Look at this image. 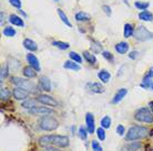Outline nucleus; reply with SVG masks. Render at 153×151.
Wrapping results in <instances>:
<instances>
[{"label": "nucleus", "instance_id": "nucleus-1", "mask_svg": "<svg viewBox=\"0 0 153 151\" xmlns=\"http://www.w3.org/2000/svg\"><path fill=\"white\" fill-rule=\"evenodd\" d=\"M39 144L41 146H53L57 148H67L69 147L70 140L67 136L60 135H48L39 138Z\"/></svg>", "mask_w": 153, "mask_h": 151}, {"label": "nucleus", "instance_id": "nucleus-2", "mask_svg": "<svg viewBox=\"0 0 153 151\" xmlns=\"http://www.w3.org/2000/svg\"><path fill=\"white\" fill-rule=\"evenodd\" d=\"M149 135V129L142 126H132L126 135V141H137L143 139Z\"/></svg>", "mask_w": 153, "mask_h": 151}, {"label": "nucleus", "instance_id": "nucleus-3", "mask_svg": "<svg viewBox=\"0 0 153 151\" xmlns=\"http://www.w3.org/2000/svg\"><path fill=\"white\" fill-rule=\"evenodd\" d=\"M39 127L43 131H53L59 127V122L51 116H45L39 120Z\"/></svg>", "mask_w": 153, "mask_h": 151}, {"label": "nucleus", "instance_id": "nucleus-4", "mask_svg": "<svg viewBox=\"0 0 153 151\" xmlns=\"http://www.w3.org/2000/svg\"><path fill=\"white\" fill-rule=\"evenodd\" d=\"M11 83L15 84L17 87H21L23 89H26L27 92H31V93H36L37 92V87H36L35 83H32L31 81H27V79L21 78V77H17V76H12Z\"/></svg>", "mask_w": 153, "mask_h": 151}, {"label": "nucleus", "instance_id": "nucleus-5", "mask_svg": "<svg viewBox=\"0 0 153 151\" xmlns=\"http://www.w3.org/2000/svg\"><path fill=\"white\" fill-rule=\"evenodd\" d=\"M134 119L141 122H146V124H152L153 122V114L151 110L146 107H142L138 109L134 114Z\"/></svg>", "mask_w": 153, "mask_h": 151}, {"label": "nucleus", "instance_id": "nucleus-6", "mask_svg": "<svg viewBox=\"0 0 153 151\" xmlns=\"http://www.w3.org/2000/svg\"><path fill=\"white\" fill-rule=\"evenodd\" d=\"M133 35L138 41H142V42L149 41V40H152L153 39V33L143 26H139L138 28L134 30Z\"/></svg>", "mask_w": 153, "mask_h": 151}, {"label": "nucleus", "instance_id": "nucleus-7", "mask_svg": "<svg viewBox=\"0 0 153 151\" xmlns=\"http://www.w3.org/2000/svg\"><path fill=\"white\" fill-rule=\"evenodd\" d=\"M37 100L43 104V105H47L48 107H56L58 105L57 100L48 94H39L37 96Z\"/></svg>", "mask_w": 153, "mask_h": 151}, {"label": "nucleus", "instance_id": "nucleus-8", "mask_svg": "<svg viewBox=\"0 0 153 151\" xmlns=\"http://www.w3.org/2000/svg\"><path fill=\"white\" fill-rule=\"evenodd\" d=\"M29 113L33 116H42L45 117L47 115L53 114V109H51L49 107H43V106H36L32 109L29 110Z\"/></svg>", "mask_w": 153, "mask_h": 151}, {"label": "nucleus", "instance_id": "nucleus-9", "mask_svg": "<svg viewBox=\"0 0 153 151\" xmlns=\"http://www.w3.org/2000/svg\"><path fill=\"white\" fill-rule=\"evenodd\" d=\"M85 87H87V89H88L89 92L94 93V94H102V93H104V91H105V88H104L103 85L101 83H98V82H93V83L90 82V83H87Z\"/></svg>", "mask_w": 153, "mask_h": 151}, {"label": "nucleus", "instance_id": "nucleus-10", "mask_svg": "<svg viewBox=\"0 0 153 151\" xmlns=\"http://www.w3.org/2000/svg\"><path fill=\"white\" fill-rule=\"evenodd\" d=\"M12 95H13L15 99H17V100H26L28 98V96H29V92H27L26 89L21 88V87H16L12 91Z\"/></svg>", "mask_w": 153, "mask_h": 151}, {"label": "nucleus", "instance_id": "nucleus-11", "mask_svg": "<svg viewBox=\"0 0 153 151\" xmlns=\"http://www.w3.org/2000/svg\"><path fill=\"white\" fill-rule=\"evenodd\" d=\"M85 124L89 133H93L96 130V121H94V116L91 113L85 114Z\"/></svg>", "mask_w": 153, "mask_h": 151}, {"label": "nucleus", "instance_id": "nucleus-12", "mask_svg": "<svg viewBox=\"0 0 153 151\" xmlns=\"http://www.w3.org/2000/svg\"><path fill=\"white\" fill-rule=\"evenodd\" d=\"M27 61L28 63H29V65H30L31 67H33L37 71V72H39L40 71V63H39V60L37 59V56H36L35 54H31V53H29V54H27Z\"/></svg>", "mask_w": 153, "mask_h": 151}, {"label": "nucleus", "instance_id": "nucleus-13", "mask_svg": "<svg viewBox=\"0 0 153 151\" xmlns=\"http://www.w3.org/2000/svg\"><path fill=\"white\" fill-rule=\"evenodd\" d=\"M39 86L42 91L45 92L51 91V82L47 76H40L39 77Z\"/></svg>", "mask_w": 153, "mask_h": 151}, {"label": "nucleus", "instance_id": "nucleus-14", "mask_svg": "<svg viewBox=\"0 0 153 151\" xmlns=\"http://www.w3.org/2000/svg\"><path fill=\"white\" fill-rule=\"evenodd\" d=\"M126 94H128V89H126V88H120V89L117 92V94L114 95L113 99H112V104H118V103H120L124 97H126Z\"/></svg>", "mask_w": 153, "mask_h": 151}, {"label": "nucleus", "instance_id": "nucleus-15", "mask_svg": "<svg viewBox=\"0 0 153 151\" xmlns=\"http://www.w3.org/2000/svg\"><path fill=\"white\" fill-rule=\"evenodd\" d=\"M129 48H130V45H129V43L128 42H119L118 44L114 46L115 51L119 53V54H126L128 51H129Z\"/></svg>", "mask_w": 153, "mask_h": 151}, {"label": "nucleus", "instance_id": "nucleus-16", "mask_svg": "<svg viewBox=\"0 0 153 151\" xmlns=\"http://www.w3.org/2000/svg\"><path fill=\"white\" fill-rule=\"evenodd\" d=\"M23 46H25L27 50H29L30 52H35V51L38 50V45H37V43H36L33 40L28 39V38L23 40Z\"/></svg>", "mask_w": 153, "mask_h": 151}, {"label": "nucleus", "instance_id": "nucleus-17", "mask_svg": "<svg viewBox=\"0 0 153 151\" xmlns=\"http://www.w3.org/2000/svg\"><path fill=\"white\" fill-rule=\"evenodd\" d=\"M22 74L25 77H27V78H33L37 76V71H36L33 67H31L30 65L29 66H26V67H23L22 70Z\"/></svg>", "mask_w": 153, "mask_h": 151}, {"label": "nucleus", "instance_id": "nucleus-18", "mask_svg": "<svg viewBox=\"0 0 153 151\" xmlns=\"http://www.w3.org/2000/svg\"><path fill=\"white\" fill-rule=\"evenodd\" d=\"M9 22L11 23L12 26H25V22H23L22 18H20L19 15H10V17H9Z\"/></svg>", "mask_w": 153, "mask_h": 151}, {"label": "nucleus", "instance_id": "nucleus-19", "mask_svg": "<svg viewBox=\"0 0 153 151\" xmlns=\"http://www.w3.org/2000/svg\"><path fill=\"white\" fill-rule=\"evenodd\" d=\"M98 77H99V79L102 83H108V82H110V79H111V74H110V72H108L107 70L103 68V70L99 71Z\"/></svg>", "mask_w": 153, "mask_h": 151}, {"label": "nucleus", "instance_id": "nucleus-20", "mask_svg": "<svg viewBox=\"0 0 153 151\" xmlns=\"http://www.w3.org/2000/svg\"><path fill=\"white\" fill-rule=\"evenodd\" d=\"M63 67L67 68V70H72V71H79L81 68V66L78 63L73 62V61H65V64H63Z\"/></svg>", "mask_w": 153, "mask_h": 151}, {"label": "nucleus", "instance_id": "nucleus-21", "mask_svg": "<svg viewBox=\"0 0 153 151\" xmlns=\"http://www.w3.org/2000/svg\"><path fill=\"white\" fill-rule=\"evenodd\" d=\"M141 147H142V144H140V142H132V144H126V146L122 148V150L123 151H137Z\"/></svg>", "mask_w": 153, "mask_h": 151}, {"label": "nucleus", "instance_id": "nucleus-22", "mask_svg": "<svg viewBox=\"0 0 153 151\" xmlns=\"http://www.w3.org/2000/svg\"><path fill=\"white\" fill-rule=\"evenodd\" d=\"M139 19L142 20V21H148V22H150V21L153 20V15L151 12L144 10V11H142L139 13Z\"/></svg>", "mask_w": 153, "mask_h": 151}, {"label": "nucleus", "instance_id": "nucleus-23", "mask_svg": "<svg viewBox=\"0 0 153 151\" xmlns=\"http://www.w3.org/2000/svg\"><path fill=\"white\" fill-rule=\"evenodd\" d=\"M134 33V28L131 23H126L124 24V31H123V35L124 38H130L131 35H133Z\"/></svg>", "mask_w": 153, "mask_h": 151}, {"label": "nucleus", "instance_id": "nucleus-24", "mask_svg": "<svg viewBox=\"0 0 153 151\" xmlns=\"http://www.w3.org/2000/svg\"><path fill=\"white\" fill-rule=\"evenodd\" d=\"M90 19H91V15H89V13H87V12L80 11L76 15V21H89Z\"/></svg>", "mask_w": 153, "mask_h": 151}, {"label": "nucleus", "instance_id": "nucleus-25", "mask_svg": "<svg viewBox=\"0 0 153 151\" xmlns=\"http://www.w3.org/2000/svg\"><path fill=\"white\" fill-rule=\"evenodd\" d=\"M58 10V15H59V17H60V19H61V21L63 23H65L67 26H69V28H71L72 26V24H71V22L69 21V19H68V17H67V15H65V12L62 11L61 9H57Z\"/></svg>", "mask_w": 153, "mask_h": 151}, {"label": "nucleus", "instance_id": "nucleus-26", "mask_svg": "<svg viewBox=\"0 0 153 151\" xmlns=\"http://www.w3.org/2000/svg\"><path fill=\"white\" fill-rule=\"evenodd\" d=\"M111 117L110 116H104L101 120H100V125H101V127L104 129H108V128H110L111 127Z\"/></svg>", "mask_w": 153, "mask_h": 151}, {"label": "nucleus", "instance_id": "nucleus-27", "mask_svg": "<svg viewBox=\"0 0 153 151\" xmlns=\"http://www.w3.org/2000/svg\"><path fill=\"white\" fill-rule=\"evenodd\" d=\"M83 57L85 59L87 62H89L90 64H96L97 63V57L92 54V53L88 52V51H84L83 52Z\"/></svg>", "mask_w": 153, "mask_h": 151}, {"label": "nucleus", "instance_id": "nucleus-28", "mask_svg": "<svg viewBox=\"0 0 153 151\" xmlns=\"http://www.w3.org/2000/svg\"><path fill=\"white\" fill-rule=\"evenodd\" d=\"M52 45L58 48V49L60 50H67L69 49L70 44L69 43H67V42H62V41H53L52 42Z\"/></svg>", "mask_w": 153, "mask_h": 151}, {"label": "nucleus", "instance_id": "nucleus-29", "mask_svg": "<svg viewBox=\"0 0 153 151\" xmlns=\"http://www.w3.org/2000/svg\"><path fill=\"white\" fill-rule=\"evenodd\" d=\"M88 133H89V131L85 127H83V126H80V127H79L78 135H79V137H80L82 140H87V138H88Z\"/></svg>", "mask_w": 153, "mask_h": 151}, {"label": "nucleus", "instance_id": "nucleus-30", "mask_svg": "<svg viewBox=\"0 0 153 151\" xmlns=\"http://www.w3.org/2000/svg\"><path fill=\"white\" fill-rule=\"evenodd\" d=\"M37 102L38 100H35V99H27L26 102L22 104V107H25V108H27V109H32L33 107H36V104H37Z\"/></svg>", "mask_w": 153, "mask_h": 151}, {"label": "nucleus", "instance_id": "nucleus-31", "mask_svg": "<svg viewBox=\"0 0 153 151\" xmlns=\"http://www.w3.org/2000/svg\"><path fill=\"white\" fill-rule=\"evenodd\" d=\"M141 87L146 89H152L153 91V81L150 78H143V82L141 83Z\"/></svg>", "mask_w": 153, "mask_h": 151}, {"label": "nucleus", "instance_id": "nucleus-32", "mask_svg": "<svg viewBox=\"0 0 153 151\" xmlns=\"http://www.w3.org/2000/svg\"><path fill=\"white\" fill-rule=\"evenodd\" d=\"M69 57H70V60L78 63V64H80L81 62H82V57L80 56V54H78L76 52H70Z\"/></svg>", "mask_w": 153, "mask_h": 151}, {"label": "nucleus", "instance_id": "nucleus-33", "mask_svg": "<svg viewBox=\"0 0 153 151\" xmlns=\"http://www.w3.org/2000/svg\"><path fill=\"white\" fill-rule=\"evenodd\" d=\"M2 33H4V37H15L16 35V30L12 28V26H6L2 31Z\"/></svg>", "mask_w": 153, "mask_h": 151}, {"label": "nucleus", "instance_id": "nucleus-34", "mask_svg": "<svg viewBox=\"0 0 153 151\" xmlns=\"http://www.w3.org/2000/svg\"><path fill=\"white\" fill-rule=\"evenodd\" d=\"M134 6H135L137 9H139V10H146V8L150 6V4L149 2H146V1H135V2H134Z\"/></svg>", "mask_w": 153, "mask_h": 151}, {"label": "nucleus", "instance_id": "nucleus-35", "mask_svg": "<svg viewBox=\"0 0 153 151\" xmlns=\"http://www.w3.org/2000/svg\"><path fill=\"white\" fill-rule=\"evenodd\" d=\"M97 131V136H98V139L101 140V141H103L105 139V131H104V128L102 127H100L96 130Z\"/></svg>", "mask_w": 153, "mask_h": 151}, {"label": "nucleus", "instance_id": "nucleus-36", "mask_svg": "<svg viewBox=\"0 0 153 151\" xmlns=\"http://www.w3.org/2000/svg\"><path fill=\"white\" fill-rule=\"evenodd\" d=\"M91 147H92V151H103L101 144L98 142V140H92Z\"/></svg>", "mask_w": 153, "mask_h": 151}, {"label": "nucleus", "instance_id": "nucleus-37", "mask_svg": "<svg viewBox=\"0 0 153 151\" xmlns=\"http://www.w3.org/2000/svg\"><path fill=\"white\" fill-rule=\"evenodd\" d=\"M102 56H103L105 60L109 61V62H111V63L114 62V57L112 55V53L108 52V51H102Z\"/></svg>", "mask_w": 153, "mask_h": 151}, {"label": "nucleus", "instance_id": "nucleus-38", "mask_svg": "<svg viewBox=\"0 0 153 151\" xmlns=\"http://www.w3.org/2000/svg\"><path fill=\"white\" fill-rule=\"evenodd\" d=\"M0 97H1V99H2V100H4V99H8L9 97H10V92L8 91L7 88H1Z\"/></svg>", "mask_w": 153, "mask_h": 151}, {"label": "nucleus", "instance_id": "nucleus-39", "mask_svg": "<svg viewBox=\"0 0 153 151\" xmlns=\"http://www.w3.org/2000/svg\"><path fill=\"white\" fill-rule=\"evenodd\" d=\"M117 133H118L119 136H123V135L126 133V128H124V126L123 125L117 126Z\"/></svg>", "mask_w": 153, "mask_h": 151}, {"label": "nucleus", "instance_id": "nucleus-40", "mask_svg": "<svg viewBox=\"0 0 153 151\" xmlns=\"http://www.w3.org/2000/svg\"><path fill=\"white\" fill-rule=\"evenodd\" d=\"M10 4H12L13 7L18 8V9H21V0H9Z\"/></svg>", "mask_w": 153, "mask_h": 151}, {"label": "nucleus", "instance_id": "nucleus-41", "mask_svg": "<svg viewBox=\"0 0 153 151\" xmlns=\"http://www.w3.org/2000/svg\"><path fill=\"white\" fill-rule=\"evenodd\" d=\"M102 10L107 13V15H111L112 11H111V8L109 7V6H107V4H103V6H102Z\"/></svg>", "mask_w": 153, "mask_h": 151}, {"label": "nucleus", "instance_id": "nucleus-42", "mask_svg": "<svg viewBox=\"0 0 153 151\" xmlns=\"http://www.w3.org/2000/svg\"><path fill=\"white\" fill-rule=\"evenodd\" d=\"M153 77V67H151L148 71V72L146 73V75H144V78H150V79H152Z\"/></svg>", "mask_w": 153, "mask_h": 151}, {"label": "nucleus", "instance_id": "nucleus-43", "mask_svg": "<svg viewBox=\"0 0 153 151\" xmlns=\"http://www.w3.org/2000/svg\"><path fill=\"white\" fill-rule=\"evenodd\" d=\"M138 56H139L138 51H132V52H130V54H129V57H130V59H132V60H135Z\"/></svg>", "mask_w": 153, "mask_h": 151}, {"label": "nucleus", "instance_id": "nucleus-44", "mask_svg": "<svg viewBox=\"0 0 153 151\" xmlns=\"http://www.w3.org/2000/svg\"><path fill=\"white\" fill-rule=\"evenodd\" d=\"M7 75H8L7 67H2L1 68V79H4V77H7Z\"/></svg>", "mask_w": 153, "mask_h": 151}, {"label": "nucleus", "instance_id": "nucleus-45", "mask_svg": "<svg viewBox=\"0 0 153 151\" xmlns=\"http://www.w3.org/2000/svg\"><path fill=\"white\" fill-rule=\"evenodd\" d=\"M43 151H61V150L58 149L57 147H47L43 149Z\"/></svg>", "mask_w": 153, "mask_h": 151}, {"label": "nucleus", "instance_id": "nucleus-46", "mask_svg": "<svg viewBox=\"0 0 153 151\" xmlns=\"http://www.w3.org/2000/svg\"><path fill=\"white\" fill-rule=\"evenodd\" d=\"M18 11H19V13H20V15H22V17H27V13H26V12L23 11V10H21V9H19Z\"/></svg>", "mask_w": 153, "mask_h": 151}, {"label": "nucleus", "instance_id": "nucleus-47", "mask_svg": "<svg viewBox=\"0 0 153 151\" xmlns=\"http://www.w3.org/2000/svg\"><path fill=\"white\" fill-rule=\"evenodd\" d=\"M0 15H1V24H2V21H4V12L1 11V13H0Z\"/></svg>", "mask_w": 153, "mask_h": 151}, {"label": "nucleus", "instance_id": "nucleus-48", "mask_svg": "<svg viewBox=\"0 0 153 151\" xmlns=\"http://www.w3.org/2000/svg\"><path fill=\"white\" fill-rule=\"evenodd\" d=\"M124 4H128V6H129V1H128V0H124Z\"/></svg>", "mask_w": 153, "mask_h": 151}, {"label": "nucleus", "instance_id": "nucleus-49", "mask_svg": "<svg viewBox=\"0 0 153 151\" xmlns=\"http://www.w3.org/2000/svg\"><path fill=\"white\" fill-rule=\"evenodd\" d=\"M54 1H59V0H54Z\"/></svg>", "mask_w": 153, "mask_h": 151}, {"label": "nucleus", "instance_id": "nucleus-50", "mask_svg": "<svg viewBox=\"0 0 153 151\" xmlns=\"http://www.w3.org/2000/svg\"><path fill=\"white\" fill-rule=\"evenodd\" d=\"M152 109H153V107H152Z\"/></svg>", "mask_w": 153, "mask_h": 151}]
</instances>
